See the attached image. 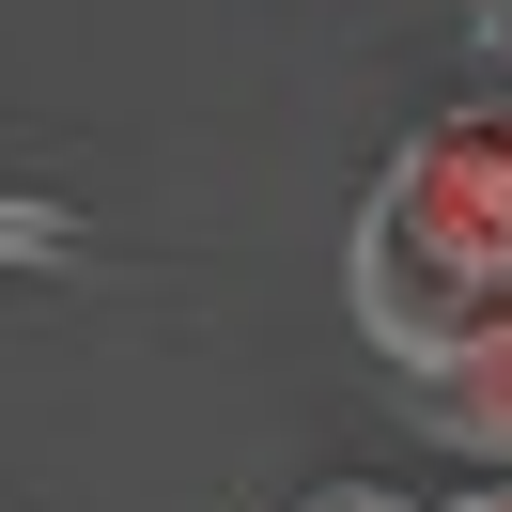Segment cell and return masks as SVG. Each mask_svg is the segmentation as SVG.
I'll return each instance as SVG.
<instances>
[{"label": "cell", "mask_w": 512, "mask_h": 512, "mask_svg": "<svg viewBox=\"0 0 512 512\" xmlns=\"http://www.w3.org/2000/svg\"><path fill=\"white\" fill-rule=\"evenodd\" d=\"M481 311H497V280H481L466 249H435L404 187H373V218H357V326H373L404 373H435V357L466 342Z\"/></svg>", "instance_id": "1"}, {"label": "cell", "mask_w": 512, "mask_h": 512, "mask_svg": "<svg viewBox=\"0 0 512 512\" xmlns=\"http://www.w3.org/2000/svg\"><path fill=\"white\" fill-rule=\"evenodd\" d=\"M388 187L419 202V233L435 249H466L481 280H512V109H481V125H435Z\"/></svg>", "instance_id": "2"}, {"label": "cell", "mask_w": 512, "mask_h": 512, "mask_svg": "<svg viewBox=\"0 0 512 512\" xmlns=\"http://www.w3.org/2000/svg\"><path fill=\"white\" fill-rule=\"evenodd\" d=\"M419 404L450 419V435H481V450H512V280H497V311L466 326V342L419 373Z\"/></svg>", "instance_id": "3"}, {"label": "cell", "mask_w": 512, "mask_h": 512, "mask_svg": "<svg viewBox=\"0 0 512 512\" xmlns=\"http://www.w3.org/2000/svg\"><path fill=\"white\" fill-rule=\"evenodd\" d=\"M63 249V202H32V187H0V264H47Z\"/></svg>", "instance_id": "4"}, {"label": "cell", "mask_w": 512, "mask_h": 512, "mask_svg": "<svg viewBox=\"0 0 512 512\" xmlns=\"http://www.w3.org/2000/svg\"><path fill=\"white\" fill-rule=\"evenodd\" d=\"M481 32H497V63H512V0H481Z\"/></svg>", "instance_id": "5"}, {"label": "cell", "mask_w": 512, "mask_h": 512, "mask_svg": "<svg viewBox=\"0 0 512 512\" xmlns=\"http://www.w3.org/2000/svg\"><path fill=\"white\" fill-rule=\"evenodd\" d=\"M326 512H388V497H326Z\"/></svg>", "instance_id": "6"}, {"label": "cell", "mask_w": 512, "mask_h": 512, "mask_svg": "<svg viewBox=\"0 0 512 512\" xmlns=\"http://www.w3.org/2000/svg\"><path fill=\"white\" fill-rule=\"evenodd\" d=\"M466 512H512V497H466Z\"/></svg>", "instance_id": "7"}]
</instances>
